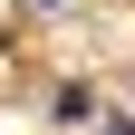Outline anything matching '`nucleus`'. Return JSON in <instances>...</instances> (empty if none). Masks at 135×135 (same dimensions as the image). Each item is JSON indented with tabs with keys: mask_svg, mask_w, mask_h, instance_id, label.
Instances as JSON below:
<instances>
[{
	"mask_svg": "<svg viewBox=\"0 0 135 135\" xmlns=\"http://www.w3.org/2000/svg\"><path fill=\"white\" fill-rule=\"evenodd\" d=\"M106 135H135V126H106Z\"/></svg>",
	"mask_w": 135,
	"mask_h": 135,
	"instance_id": "obj_1",
	"label": "nucleus"
},
{
	"mask_svg": "<svg viewBox=\"0 0 135 135\" xmlns=\"http://www.w3.org/2000/svg\"><path fill=\"white\" fill-rule=\"evenodd\" d=\"M39 10H48V0H39Z\"/></svg>",
	"mask_w": 135,
	"mask_h": 135,
	"instance_id": "obj_2",
	"label": "nucleus"
}]
</instances>
